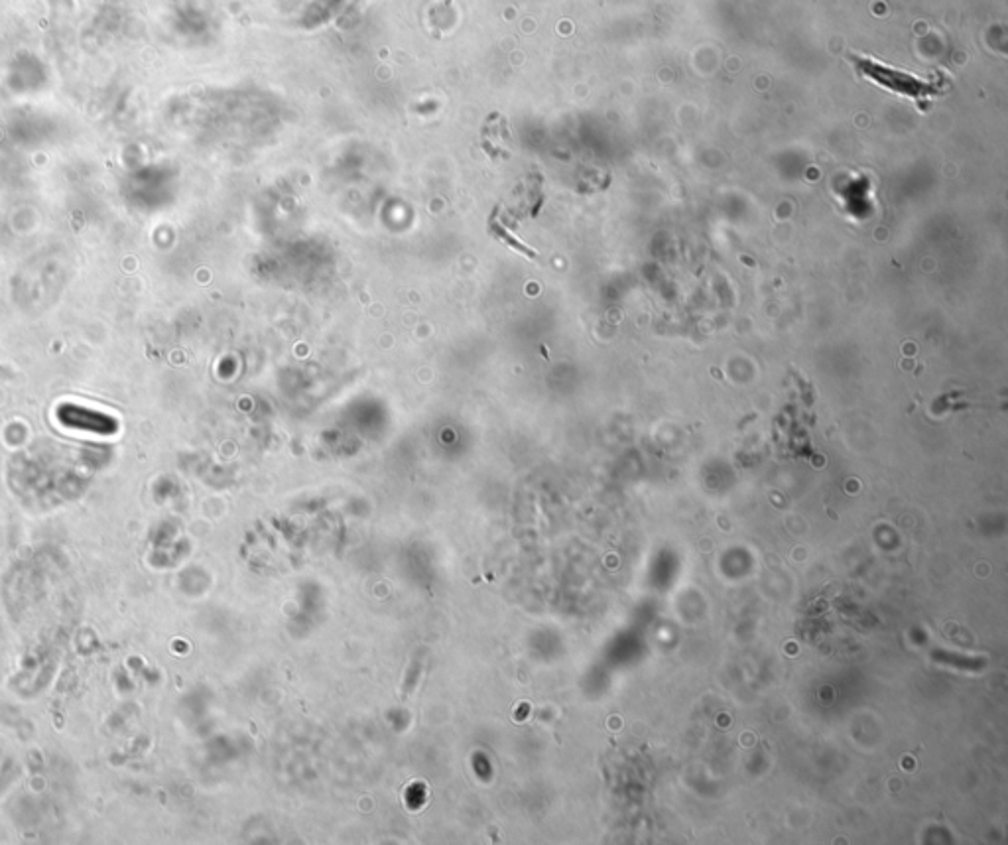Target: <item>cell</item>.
<instances>
[{"mask_svg":"<svg viewBox=\"0 0 1008 845\" xmlns=\"http://www.w3.org/2000/svg\"><path fill=\"white\" fill-rule=\"evenodd\" d=\"M849 60L857 67V71L871 79L873 83L881 85L882 89H888L896 95H902L906 99L924 103L930 101L938 95H942L947 89V79L944 73H934V75H918L894 65L884 64L881 60H875L865 54H849Z\"/></svg>","mask_w":1008,"mask_h":845,"instance_id":"obj_1","label":"cell"},{"mask_svg":"<svg viewBox=\"0 0 1008 845\" xmlns=\"http://www.w3.org/2000/svg\"><path fill=\"white\" fill-rule=\"evenodd\" d=\"M58 420L67 428L93 432V434H101V436L115 434L119 428L115 418H111L103 412H97V410L77 406V404H62L58 408Z\"/></svg>","mask_w":1008,"mask_h":845,"instance_id":"obj_2","label":"cell"},{"mask_svg":"<svg viewBox=\"0 0 1008 845\" xmlns=\"http://www.w3.org/2000/svg\"><path fill=\"white\" fill-rule=\"evenodd\" d=\"M491 231H493V235H495V237H501L503 241H506V243H508V245H510L512 249H516V251H520V253L528 255V257H536V253H534V251H530L528 247H524V245H522L520 241H516V239H514L512 235H508V233L504 231L501 225H495V223H491Z\"/></svg>","mask_w":1008,"mask_h":845,"instance_id":"obj_3","label":"cell"}]
</instances>
